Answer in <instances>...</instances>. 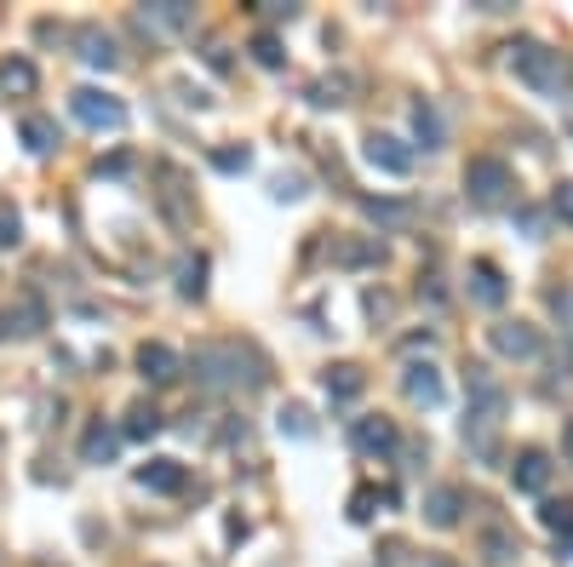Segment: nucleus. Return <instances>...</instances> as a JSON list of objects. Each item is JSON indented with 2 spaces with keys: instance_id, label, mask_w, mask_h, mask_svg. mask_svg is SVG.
I'll return each instance as SVG.
<instances>
[{
  "instance_id": "cd10ccee",
  "label": "nucleus",
  "mask_w": 573,
  "mask_h": 567,
  "mask_svg": "<svg viewBox=\"0 0 573 567\" xmlns=\"http://www.w3.org/2000/svg\"><path fill=\"white\" fill-rule=\"evenodd\" d=\"M539 522L551 528V533H562V538H568V533H573V499H551V504L539 510Z\"/></svg>"
},
{
  "instance_id": "6ab92c4d",
  "label": "nucleus",
  "mask_w": 573,
  "mask_h": 567,
  "mask_svg": "<svg viewBox=\"0 0 573 567\" xmlns=\"http://www.w3.org/2000/svg\"><path fill=\"white\" fill-rule=\"evenodd\" d=\"M115 453H121V430L98 419V424L81 435V464H110Z\"/></svg>"
},
{
  "instance_id": "2eb2a0df",
  "label": "nucleus",
  "mask_w": 573,
  "mask_h": 567,
  "mask_svg": "<svg viewBox=\"0 0 573 567\" xmlns=\"http://www.w3.org/2000/svg\"><path fill=\"white\" fill-rule=\"evenodd\" d=\"M459 515H465V494H459V487L442 481V487H431V494H425V522L431 528L447 533V528H459Z\"/></svg>"
},
{
  "instance_id": "7ed1b4c3",
  "label": "nucleus",
  "mask_w": 573,
  "mask_h": 567,
  "mask_svg": "<svg viewBox=\"0 0 573 567\" xmlns=\"http://www.w3.org/2000/svg\"><path fill=\"white\" fill-rule=\"evenodd\" d=\"M465 396H470V412H465V419H477V424H500L505 407H511L505 384L493 378V367H482V361H470V367H465Z\"/></svg>"
},
{
  "instance_id": "c9c22d12",
  "label": "nucleus",
  "mask_w": 573,
  "mask_h": 567,
  "mask_svg": "<svg viewBox=\"0 0 573 567\" xmlns=\"http://www.w3.org/2000/svg\"><path fill=\"white\" fill-rule=\"evenodd\" d=\"M310 103H321V110H328V103H344V81H316Z\"/></svg>"
},
{
  "instance_id": "f3484780",
  "label": "nucleus",
  "mask_w": 573,
  "mask_h": 567,
  "mask_svg": "<svg viewBox=\"0 0 573 567\" xmlns=\"http://www.w3.org/2000/svg\"><path fill=\"white\" fill-rule=\"evenodd\" d=\"M321 390H328V401H356L367 390V373L356 367V361H339V367L321 373Z\"/></svg>"
},
{
  "instance_id": "f257e3e1",
  "label": "nucleus",
  "mask_w": 573,
  "mask_h": 567,
  "mask_svg": "<svg viewBox=\"0 0 573 567\" xmlns=\"http://www.w3.org/2000/svg\"><path fill=\"white\" fill-rule=\"evenodd\" d=\"M190 373L213 396L218 390H259V384H264V361L247 344H236V339H218V344H202L190 355Z\"/></svg>"
},
{
  "instance_id": "58836bf2",
  "label": "nucleus",
  "mask_w": 573,
  "mask_h": 567,
  "mask_svg": "<svg viewBox=\"0 0 573 567\" xmlns=\"http://www.w3.org/2000/svg\"><path fill=\"white\" fill-rule=\"evenodd\" d=\"M431 344H436V332H431V327H425V332H413V339H408V344H402V350H431Z\"/></svg>"
},
{
  "instance_id": "0eeeda50",
  "label": "nucleus",
  "mask_w": 573,
  "mask_h": 567,
  "mask_svg": "<svg viewBox=\"0 0 573 567\" xmlns=\"http://www.w3.org/2000/svg\"><path fill=\"white\" fill-rule=\"evenodd\" d=\"M465 293H470V304L500 309V304L511 298V281H505V270L493 264V258H470V270H465Z\"/></svg>"
},
{
  "instance_id": "6e6552de",
  "label": "nucleus",
  "mask_w": 573,
  "mask_h": 567,
  "mask_svg": "<svg viewBox=\"0 0 573 567\" xmlns=\"http://www.w3.org/2000/svg\"><path fill=\"white\" fill-rule=\"evenodd\" d=\"M488 344L500 350L505 361H539V350H545L539 327H528V321H500V327H488Z\"/></svg>"
},
{
  "instance_id": "aec40b11",
  "label": "nucleus",
  "mask_w": 573,
  "mask_h": 567,
  "mask_svg": "<svg viewBox=\"0 0 573 567\" xmlns=\"http://www.w3.org/2000/svg\"><path fill=\"white\" fill-rule=\"evenodd\" d=\"M35 87H41V75H35L30 58H7V64H0V92H7V98H30Z\"/></svg>"
},
{
  "instance_id": "423d86ee",
  "label": "nucleus",
  "mask_w": 573,
  "mask_h": 567,
  "mask_svg": "<svg viewBox=\"0 0 573 567\" xmlns=\"http://www.w3.org/2000/svg\"><path fill=\"white\" fill-rule=\"evenodd\" d=\"M351 442L362 458H390V453H402V430H396L385 412H367V419L351 424Z\"/></svg>"
},
{
  "instance_id": "a211bd4d",
  "label": "nucleus",
  "mask_w": 573,
  "mask_h": 567,
  "mask_svg": "<svg viewBox=\"0 0 573 567\" xmlns=\"http://www.w3.org/2000/svg\"><path fill=\"white\" fill-rule=\"evenodd\" d=\"M18 138H23V149H30V155H58V144H64V133H58L53 115H23Z\"/></svg>"
},
{
  "instance_id": "4468645a",
  "label": "nucleus",
  "mask_w": 573,
  "mask_h": 567,
  "mask_svg": "<svg viewBox=\"0 0 573 567\" xmlns=\"http://www.w3.org/2000/svg\"><path fill=\"white\" fill-rule=\"evenodd\" d=\"M138 373H144V384H172V378H179L184 373V361L179 355H172L167 344H138Z\"/></svg>"
},
{
  "instance_id": "a19ab883",
  "label": "nucleus",
  "mask_w": 573,
  "mask_h": 567,
  "mask_svg": "<svg viewBox=\"0 0 573 567\" xmlns=\"http://www.w3.org/2000/svg\"><path fill=\"white\" fill-rule=\"evenodd\" d=\"M562 556H573V533H568V538H562Z\"/></svg>"
},
{
  "instance_id": "e433bc0d",
  "label": "nucleus",
  "mask_w": 573,
  "mask_h": 567,
  "mask_svg": "<svg viewBox=\"0 0 573 567\" xmlns=\"http://www.w3.org/2000/svg\"><path fill=\"white\" fill-rule=\"evenodd\" d=\"M516 224H522V236H528V241H539V236H545V213H528V206H522Z\"/></svg>"
},
{
  "instance_id": "a878e982",
  "label": "nucleus",
  "mask_w": 573,
  "mask_h": 567,
  "mask_svg": "<svg viewBox=\"0 0 573 567\" xmlns=\"http://www.w3.org/2000/svg\"><path fill=\"white\" fill-rule=\"evenodd\" d=\"M362 213H367L373 224H390V229H396V224L413 218V206H408V201H362Z\"/></svg>"
},
{
  "instance_id": "ddd939ff",
  "label": "nucleus",
  "mask_w": 573,
  "mask_h": 567,
  "mask_svg": "<svg viewBox=\"0 0 573 567\" xmlns=\"http://www.w3.org/2000/svg\"><path fill=\"white\" fill-rule=\"evenodd\" d=\"M75 46H81V64H92V69H121V46H115V35L110 30H98V23H87V30H75Z\"/></svg>"
},
{
  "instance_id": "9b49d317",
  "label": "nucleus",
  "mask_w": 573,
  "mask_h": 567,
  "mask_svg": "<svg viewBox=\"0 0 573 567\" xmlns=\"http://www.w3.org/2000/svg\"><path fill=\"white\" fill-rule=\"evenodd\" d=\"M367 161L379 172H390V178H408L413 172V149L396 133H367Z\"/></svg>"
},
{
  "instance_id": "ea45409f",
  "label": "nucleus",
  "mask_w": 573,
  "mask_h": 567,
  "mask_svg": "<svg viewBox=\"0 0 573 567\" xmlns=\"http://www.w3.org/2000/svg\"><path fill=\"white\" fill-rule=\"evenodd\" d=\"M562 453L573 458V419H568V430H562Z\"/></svg>"
},
{
  "instance_id": "9d476101",
  "label": "nucleus",
  "mask_w": 573,
  "mask_h": 567,
  "mask_svg": "<svg viewBox=\"0 0 573 567\" xmlns=\"http://www.w3.org/2000/svg\"><path fill=\"white\" fill-rule=\"evenodd\" d=\"M138 23L149 35H179L195 23V7L190 0H149V7H138Z\"/></svg>"
},
{
  "instance_id": "b1692460",
  "label": "nucleus",
  "mask_w": 573,
  "mask_h": 567,
  "mask_svg": "<svg viewBox=\"0 0 573 567\" xmlns=\"http://www.w3.org/2000/svg\"><path fill=\"white\" fill-rule=\"evenodd\" d=\"M482 551H488V562H493V567H505V562H516V556H522V538H516V533H505V528H488V533H482Z\"/></svg>"
},
{
  "instance_id": "dca6fc26",
  "label": "nucleus",
  "mask_w": 573,
  "mask_h": 567,
  "mask_svg": "<svg viewBox=\"0 0 573 567\" xmlns=\"http://www.w3.org/2000/svg\"><path fill=\"white\" fill-rule=\"evenodd\" d=\"M144 494H179L184 487V464L179 458H149V464H138V476H133Z\"/></svg>"
},
{
  "instance_id": "72a5a7b5",
  "label": "nucleus",
  "mask_w": 573,
  "mask_h": 567,
  "mask_svg": "<svg viewBox=\"0 0 573 567\" xmlns=\"http://www.w3.org/2000/svg\"><path fill=\"white\" fill-rule=\"evenodd\" d=\"M270 195H276V201H298V195H305V178H298V172H282L276 184H270Z\"/></svg>"
},
{
  "instance_id": "c85d7f7f",
  "label": "nucleus",
  "mask_w": 573,
  "mask_h": 567,
  "mask_svg": "<svg viewBox=\"0 0 573 567\" xmlns=\"http://www.w3.org/2000/svg\"><path fill=\"white\" fill-rule=\"evenodd\" d=\"M390 499H396L390 487H385V494H379V487H356V494H351V515H356V522H367L373 504H390Z\"/></svg>"
},
{
  "instance_id": "39448f33",
  "label": "nucleus",
  "mask_w": 573,
  "mask_h": 567,
  "mask_svg": "<svg viewBox=\"0 0 573 567\" xmlns=\"http://www.w3.org/2000/svg\"><path fill=\"white\" fill-rule=\"evenodd\" d=\"M511 190H516V178H511V167L500 161V155H477V161L465 167V195L477 206H505Z\"/></svg>"
},
{
  "instance_id": "4be33fe9",
  "label": "nucleus",
  "mask_w": 573,
  "mask_h": 567,
  "mask_svg": "<svg viewBox=\"0 0 573 567\" xmlns=\"http://www.w3.org/2000/svg\"><path fill=\"white\" fill-rule=\"evenodd\" d=\"M172 275H179V298H202L207 293V258L202 252H184Z\"/></svg>"
},
{
  "instance_id": "1a4fd4ad",
  "label": "nucleus",
  "mask_w": 573,
  "mask_h": 567,
  "mask_svg": "<svg viewBox=\"0 0 573 567\" xmlns=\"http://www.w3.org/2000/svg\"><path fill=\"white\" fill-rule=\"evenodd\" d=\"M402 396L413 407H442L447 401V384H442V373L431 367V361H408V367H402Z\"/></svg>"
},
{
  "instance_id": "bb28decb",
  "label": "nucleus",
  "mask_w": 573,
  "mask_h": 567,
  "mask_svg": "<svg viewBox=\"0 0 573 567\" xmlns=\"http://www.w3.org/2000/svg\"><path fill=\"white\" fill-rule=\"evenodd\" d=\"M213 167H218V172H247V167H253V149H247V144H241V149H236V144H218V149H213Z\"/></svg>"
},
{
  "instance_id": "f8f14e48",
  "label": "nucleus",
  "mask_w": 573,
  "mask_h": 567,
  "mask_svg": "<svg viewBox=\"0 0 573 567\" xmlns=\"http://www.w3.org/2000/svg\"><path fill=\"white\" fill-rule=\"evenodd\" d=\"M511 481H516V494H545V487H551V453L522 447L511 458Z\"/></svg>"
},
{
  "instance_id": "393cba45",
  "label": "nucleus",
  "mask_w": 573,
  "mask_h": 567,
  "mask_svg": "<svg viewBox=\"0 0 573 567\" xmlns=\"http://www.w3.org/2000/svg\"><path fill=\"white\" fill-rule=\"evenodd\" d=\"M41 321H46L41 298H18V309H7V327L12 332H41Z\"/></svg>"
},
{
  "instance_id": "f03ea898",
  "label": "nucleus",
  "mask_w": 573,
  "mask_h": 567,
  "mask_svg": "<svg viewBox=\"0 0 573 567\" xmlns=\"http://www.w3.org/2000/svg\"><path fill=\"white\" fill-rule=\"evenodd\" d=\"M505 58H511V69H516V81H528L539 98H573L568 92V64H562V52L557 46H545V41H534V35H522V41H511L505 46Z\"/></svg>"
},
{
  "instance_id": "20e7f679",
  "label": "nucleus",
  "mask_w": 573,
  "mask_h": 567,
  "mask_svg": "<svg viewBox=\"0 0 573 567\" xmlns=\"http://www.w3.org/2000/svg\"><path fill=\"white\" fill-rule=\"evenodd\" d=\"M69 115L81 126H92V133H121V126H127V103L110 98L104 87H75L69 92Z\"/></svg>"
},
{
  "instance_id": "f704fd0d",
  "label": "nucleus",
  "mask_w": 573,
  "mask_h": 567,
  "mask_svg": "<svg viewBox=\"0 0 573 567\" xmlns=\"http://www.w3.org/2000/svg\"><path fill=\"white\" fill-rule=\"evenodd\" d=\"M551 309L557 321H568V339H573V287H551Z\"/></svg>"
},
{
  "instance_id": "4c0bfd02",
  "label": "nucleus",
  "mask_w": 573,
  "mask_h": 567,
  "mask_svg": "<svg viewBox=\"0 0 573 567\" xmlns=\"http://www.w3.org/2000/svg\"><path fill=\"white\" fill-rule=\"evenodd\" d=\"M259 12H264L270 23H282V18H298V7H293V0H259Z\"/></svg>"
},
{
  "instance_id": "412c9836",
  "label": "nucleus",
  "mask_w": 573,
  "mask_h": 567,
  "mask_svg": "<svg viewBox=\"0 0 573 567\" xmlns=\"http://www.w3.org/2000/svg\"><path fill=\"white\" fill-rule=\"evenodd\" d=\"M413 138L425 149H442L447 144V126H442V110L436 103H413Z\"/></svg>"
},
{
  "instance_id": "c756f323",
  "label": "nucleus",
  "mask_w": 573,
  "mask_h": 567,
  "mask_svg": "<svg viewBox=\"0 0 573 567\" xmlns=\"http://www.w3.org/2000/svg\"><path fill=\"white\" fill-rule=\"evenodd\" d=\"M282 435H298V442H310V435H316V424H310V412L305 407H282Z\"/></svg>"
},
{
  "instance_id": "473e14b6",
  "label": "nucleus",
  "mask_w": 573,
  "mask_h": 567,
  "mask_svg": "<svg viewBox=\"0 0 573 567\" xmlns=\"http://www.w3.org/2000/svg\"><path fill=\"white\" fill-rule=\"evenodd\" d=\"M551 213H557L562 224H573V178H562V184H557V195H551Z\"/></svg>"
},
{
  "instance_id": "5701e85b",
  "label": "nucleus",
  "mask_w": 573,
  "mask_h": 567,
  "mask_svg": "<svg viewBox=\"0 0 573 567\" xmlns=\"http://www.w3.org/2000/svg\"><path fill=\"white\" fill-rule=\"evenodd\" d=\"M167 430V419L149 401H138L133 412H127V424H121V435H133V442H149V435H161Z\"/></svg>"
},
{
  "instance_id": "2f4dec72",
  "label": "nucleus",
  "mask_w": 573,
  "mask_h": 567,
  "mask_svg": "<svg viewBox=\"0 0 573 567\" xmlns=\"http://www.w3.org/2000/svg\"><path fill=\"white\" fill-rule=\"evenodd\" d=\"M23 241V213L12 201H0V247H18Z\"/></svg>"
},
{
  "instance_id": "7c9ffc66",
  "label": "nucleus",
  "mask_w": 573,
  "mask_h": 567,
  "mask_svg": "<svg viewBox=\"0 0 573 567\" xmlns=\"http://www.w3.org/2000/svg\"><path fill=\"white\" fill-rule=\"evenodd\" d=\"M253 58H259L264 69H282V64H287V52H282V41H276V35L264 30V35H253Z\"/></svg>"
}]
</instances>
